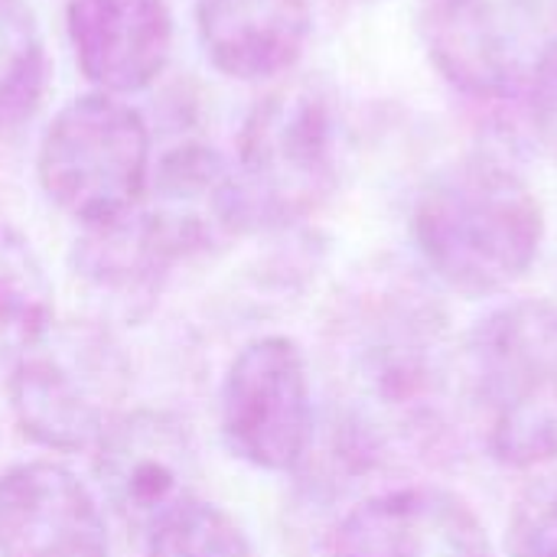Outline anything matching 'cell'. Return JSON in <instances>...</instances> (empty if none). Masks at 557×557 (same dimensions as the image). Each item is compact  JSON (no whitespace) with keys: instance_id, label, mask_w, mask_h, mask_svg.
Returning a JSON list of instances; mask_svg holds the SVG:
<instances>
[{"instance_id":"obj_1","label":"cell","mask_w":557,"mask_h":557,"mask_svg":"<svg viewBox=\"0 0 557 557\" xmlns=\"http://www.w3.org/2000/svg\"><path fill=\"white\" fill-rule=\"evenodd\" d=\"M352 418L369 437L421 441L444 414L447 313L411 271H379L339 320Z\"/></svg>"},{"instance_id":"obj_2","label":"cell","mask_w":557,"mask_h":557,"mask_svg":"<svg viewBox=\"0 0 557 557\" xmlns=\"http://www.w3.org/2000/svg\"><path fill=\"white\" fill-rule=\"evenodd\" d=\"M545 209L529 180L493 153L434 170L411 209V235L431 277L480 300L516 287L545 245Z\"/></svg>"},{"instance_id":"obj_3","label":"cell","mask_w":557,"mask_h":557,"mask_svg":"<svg viewBox=\"0 0 557 557\" xmlns=\"http://www.w3.org/2000/svg\"><path fill=\"white\" fill-rule=\"evenodd\" d=\"M490 457L506 470L557 460V304L525 297L490 310L460 356Z\"/></svg>"},{"instance_id":"obj_4","label":"cell","mask_w":557,"mask_h":557,"mask_svg":"<svg viewBox=\"0 0 557 557\" xmlns=\"http://www.w3.org/2000/svg\"><path fill=\"white\" fill-rule=\"evenodd\" d=\"M346 121L323 75H287L245 117L235 173L255 232H284L320 212L339 189Z\"/></svg>"},{"instance_id":"obj_5","label":"cell","mask_w":557,"mask_h":557,"mask_svg":"<svg viewBox=\"0 0 557 557\" xmlns=\"http://www.w3.org/2000/svg\"><path fill=\"white\" fill-rule=\"evenodd\" d=\"M421 36L460 95L557 111V0H421Z\"/></svg>"},{"instance_id":"obj_6","label":"cell","mask_w":557,"mask_h":557,"mask_svg":"<svg viewBox=\"0 0 557 557\" xmlns=\"http://www.w3.org/2000/svg\"><path fill=\"white\" fill-rule=\"evenodd\" d=\"M7 372L20 431L55 454L91 450L131 392V362L101 323H52Z\"/></svg>"},{"instance_id":"obj_7","label":"cell","mask_w":557,"mask_h":557,"mask_svg":"<svg viewBox=\"0 0 557 557\" xmlns=\"http://www.w3.org/2000/svg\"><path fill=\"white\" fill-rule=\"evenodd\" d=\"M150 131L114 95L72 98L46 127L36 176L46 199L85 228L127 215L150 180Z\"/></svg>"},{"instance_id":"obj_8","label":"cell","mask_w":557,"mask_h":557,"mask_svg":"<svg viewBox=\"0 0 557 557\" xmlns=\"http://www.w3.org/2000/svg\"><path fill=\"white\" fill-rule=\"evenodd\" d=\"M219 424L225 447L255 470L294 473L313 444V388L290 336H258L232 359Z\"/></svg>"},{"instance_id":"obj_9","label":"cell","mask_w":557,"mask_h":557,"mask_svg":"<svg viewBox=\"0 0 557 557\" xmlns=\"http://www.w3.org/2000/svg\"><path fill=\"white\" fill-rule=\"evenodd\" d=\"M95 450V480L117 522L137 535L157 532L199 499V447L189 424L170 411H121Z\"/></svg>"},{"instance_id":"obj_10","label":"cell","mask_w":557,"mask_h":557,"mask_svg":"<svg viewBox=\"0 0 557 557\" xmlns=\"http://www.w3.org/2000/svg\"><path fill=\"white\" fill-rule=\"evenodd\" d=\"M134 215L173 268L186 258L225 251L255 232L235 163L196 140L173 147L150 166Z\"/></svg>"},{"instance_id":"obj_11","label":"cell","mask_w":557,"mask_h":557,"mask_svg":"<svg viewBox=\"0 0 557 557\" xmlns=\"http://www.w3.org/2000/svg\"><path fill=\"white\" fill-rule=\"evenodd\" d=\"M330 557H496L473 506L444 486H398L352 506Z\"/></svg>"},{"instance_id":"obj_12","label":"cell","mask_w":557,"mask_h":557,"mask_svg":"<svg viewBox=\"0 0 557 557\" xmlns=\"http://www.w3.org/2000/svg\"><path fill=\"white\" fill-rule=\"evenodd\" d=\"M0 557H108L98 499L62 463L7 467L0 473Z\"/></svg>"},{"instance_id":"obj_13","label":"cell","mask_w":557,"mask_h":557,"mask_svg":"<svg viewBox=\"0 0 557 557\" xmlns=\"http://www.w3.org/2000/svg\"><path fill=\"white\" fill-rule=\"evenodd\" d=\"M65 23L82 75L114 98L150 88L173 55L166 0H69Z\"/></svg>"},{"instance_id":"obj_14","label":"cell","mask_w":557,"mask_h":557,"mask_svg":"<svg viewBox=\"0 0 557 557\" xmlns=\"http://www.w3.org/2000/svg\"><path fill=\"white\" fill-rule=\"evenodd\" d=\"M313 26V0H196V29L209 62L238 82L290 72Z\"/></svg>"},{"instance_id":"obj_15","label":"cell","mask_w":557,"mask_h":557,"mask_svg":"<svg viewBox=\"0 0 557 557\" xmlns=\"http://www.w3.org/2000/svg\"><path fill=\"white\" fill-rule=\"evenodd\" d=\"M173 264L150 242L134 209L114 222L91 225L72 248V274L108 317L144 320L170 277Z\"/></svg>"},{"instance_id":"obj_16","label":"cell","mask_w":557,"mask_h":557,"mask_svg":"<svg viewBox=\"0 0 557 557\" xmlns=\"http://www.w3.org/2000/svg\"><path fill=\"white\" fill-rule=\"evenodd\" d=\"M52 284L29 242L0 225V369H10L52 326Z\"/></svg>"},{"instance_id":"obj_17","label":"cell","mask_w":557,"mask_h":557,"mask_svg":"<svg viewBox=\"0 0 557 557\" xmlns=\"http://www.w3.org/2000/svg\"><path fill=\"white\" fill-rule=\"evenodd\" d=\"M42 72V29L29 0H0V127L16 124L36 104Z\"/></svg>"},{"instance_id":"obj_18","label":"cell","mask_w":557,"mask_h":557,"mask_svg":"<svg viewBox=\"0 0 557 557\" xmlns=\"http://www.w3.org/2000/svg\"><path fill=\"white\" fill-rule=\"evenodd\" d=\"M147 542V557H258L245 529L202 499L170 516Z\"/></svg>"},{"instance_id":"obj_19","label":"cell","mask_w":557,"mask_h":557,"mask_svg":"<svg viewBox=\"0 0 557 557\" xmlns=\"http://www.w3.org/2000/svg\"><path fill=\"white\" fill-rule=\"evenodd\" d=\"M509 557H557V473L529 480L509 512Z\"/></svg>"},{"instance_id":"obj_20","label":"cell","mask_w":557,"mask_h":557,"mask_svg":"<svg viewBox=\"0 0 557 557\" xmlns=\"http://www.w3.org/2000/svg\"><path fill=\"white\" fill-rule=\"evenodd\" d=\"M333 3H346V7H359V3H366V0H333Z\"/></svg>"}]
</instances>
